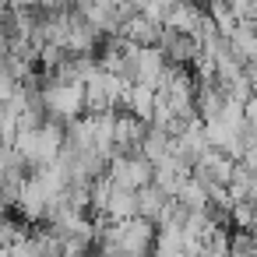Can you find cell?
Wrapping results in <instances>:
<instances>
[{
  "label": "cell",
  "mask_w": 257,
  "mask_h": 257,
  "mask_svg": "<svg viewBox=\"0 0 257 257\" xmlns=\"http://www.w3.org/2000/svg\"><path fill=\"white\" fill-rule=\"evenodd\" d=\"M148 134V120L131 109H116V152H138Z\"/></svg>",
  "instance_id": "obj_5"
},
{
  "label": "cell",
  "mask_w": 257,
  "mask_h": 257,
  "mask_svg": "<svg viewBox=\"0 0 257 257\" xmlns=\"http://www.w3.org/2000/svg\"><path fill=\"white\" fill-rule=\"evenodd\" d=\"M141 152H145L152 162H166V159L173 155V134H169L166 127L152 123L148 134H145V141H141Z\"/></svg>",
  "instance_id": "obj_10"
},
{
  "label": "cell",
  "mask_w": 257,
  "mask_h": 257,
  "mask_svg": "<svg viewBox=\"0 0 257 257\" xmlns=\"http://www.w3.org/2000/svg\"><path fill=\"white\" fill-rule=\"evenodd\" d=\"M155 102H159V88L155 85H131V95H127V109L131 113H138L141 120H148L152 123V116H155Z\"/></svg>",
  "instance_id": "obj_9"
},
{
  "label": "cell",
  "mask_w": 257,
  "mask_h": 257,
  "mask_svg": "<svg viewBox=\"0 0 257 257\" xmlns=\"http://www.w3.org/2000/svg\"><path fill=\"white\" fill-rule=\"evenodd\" d=\"M236 155H229L225 148H208L201 159H197V166H194V173L201 176V180H218V183H229L232 180V169H236Z\"/></svg>",
  "instance_id": "obj_4"
},
{
  "label": "cell",
  "mask_w": 257,
  "mask_h": 257,
  "mask_svg": "<svg viewBox=\"0 0 257 257\" xmlns=\"http://www.w3.org/2000/svg\"><path fill=\"white\" fill-rule=\"evenodd\" d=\"M138 197H141V215H145V218H152V222H159V218H162V211H166V204L173 201L159 183L141 187V190H138Z\"/></svg>",
  "instance_id": "obj_11"
},
{
  "label": "cell",
  "mask_w": 257,
  "mask_h": 257,
  "mask_svg": "<svg viewBox=\"0 0 257 257\" xmlns=\"http://www.w3.org/2000/svg\"><path fill=\"white\" fill-rule=\"evenodd\" d=\"M208 15H211V22L218 25V32L225 36V39H232V32L239 29V15L232 11V4H229V0H208Z\"/></svg>",
  "instance_id": "obj_12"
},
{
  "label": "cell",
  "mask_w": 257,
  "mask_h": 257,
  "mask_svg": "<svg viewBox=\"0 0 257 257\" xmlns=\"http://www.w3.org/2000/svg\"><path fill=\"white\" fill-rule=\"evenodd\" d=\"M120 187H131V190H141L155 180V162L138 148V152H116L109 159V169H106Z\"/></svg>",
  "instance_id": "obj_2"
},
{
  "label": "cell",
  "mask_w": 257,
  "mask_h": 257,
  "mask_svg": "<svg viewBox=\"0 0 257 257\" xmlns=\"http://www.w3.org/2000/svg\"><path fill=\"white\" fill-rule=\"evenodd\" d=\"M204 8H201V0H176V8L169 11V29L176 32H187V36H197L201 32V22H204Z\"/></svg>",
  "instance_id": "obj_6"
},
{
  "label": "cell",
  "mask_w": 257,
  "mask_h": 257,
  "mask_svg": "<svg viewBox=\"0 0 257 257\" xmlns=\"http://www.w3.org/2000/svg\"><path fill=\"white\" fill-rule=\"evenodd\" d=\"M253 25H257V18H253Z\"/></svg>",
  "instance_id": "obj_14"
},
{
  "label": "cell",
  "mask_w": 257,
  "mask_h": 257,
  "mask_svg": "<svg viewBox=\"0 0 257 257\" xmlns=\"http://www.w3.org/2000/svg\"><path fill=\"white\" fill-rule=\"evenodd\" d=\"M106 218H113V222H120V218H134V215H141V197H138V190H131V187H113V194H109V204H106V211H102Z\"/></svg>",
  "instance_id": "obj_7"
},
{
  "label": "cell",
  "mask_w": 257,
  "mask_h": 257,
  "mask_svg": "<svg viewBox=\"0 0 257 257\" xmlns=\"http://www.w3.org/2000/svg\"><path fill=\"white\" fill-rule=\"evenodd\" d=\"M176 201L187 208V211H201V208H211V194H208V183L197 176V173H190L187 180H183V187H180V194H176Z\"/></svg>",
  "instance_id": "obj_8"
},
{
  "label": "cell",
  "mask_w": 257,
  "mask_h": 257,
  "mask_svg": "<svg viewBox=\"0 0 257 257\" xmlns=\"http://www.w3.org/2000/svg\"><path fill=\"white\" fill-rule=\"evenodd\" d=\"M43 102L50 109V116L71 123L74 116L88 113V102H85V85L81 81H67V78H57L53 71H46L43 78Z\"/></svg>",
  "instance_id": "obj_1"
},
{
  "label": "cell",
  "mask_w": 257,
  "mask_h": 257,
  "mask_svg": "<svg viewBox=\"0 0 257 257\" xmlns=\"http://www.w3.org/2000/svg\"><path fill=\"white\" fill-rule=\"evenodd\" d=\"M102 39V29L88 22V15L81 8H74L67 15V50L71 53H92Z\"/></svg>",
  "instance_id": "obj_3"
},
{
  "label": "cell",
  "mask_w": 257,
  "mask_h": 257,
  "mask_svg": "<svg viewBox=\"0 0 257 257\" xmlns=\"http://www.w3.org/2000/svg\"><path fill=\"white\" fill-rule=\"evenodd\" d=\"M11 11H29V8H39V0H8Z\"/></svg>",
  "instance_id": "obj_13"
}]
</instances>
